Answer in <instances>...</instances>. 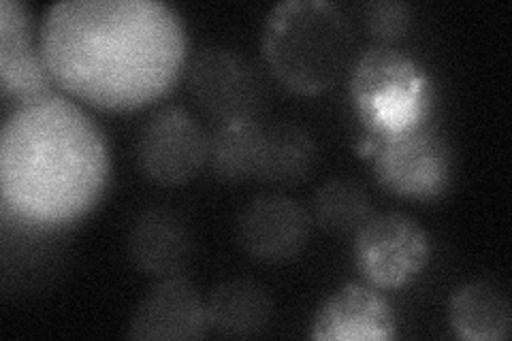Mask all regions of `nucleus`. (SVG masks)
Wrapping results in <instances>:
<instances>
[{
	"label": "nucleus",
	"mask_w": 512,
	"mask_h": 341,
	"mask_svg": "<svg viewBox=\"0 0 512 341\" xmlns=\"http://www.w3.org/2000/svg\"><path fill=\"white\" fill-rule=\"evenodd\" d=\"M312 233L310 211L284 194H261L237 218V241L261 263H286L308 246Z\"/></svg>",
	"instance_id": "nucleus-7"
},
{
	"label": "nucleus",
	"mask_w": 512,
	"mask_h": 341,
	"mask_svg": "<svg viewBox=\"0 0 512 341\" xmlns=\"http://www.w3.org/2000/svg\"><path fill=\"white\" fill-rule=\"evenodd\" d=\"M318 150L314 139L295 124H274L265 128V145L259 177L274 186H299L314 173Z\"/></svg>",
	"instance_id": "nucleus-16"
},
{
	"label": "nucleus",
	"mask_w": 512,
	"mask_h": 341,
	"mask_svg": "<svg viewBox=\"0 0 512 341\" xmlns=\"http://www.w3.org/2000/svg\"><path fill=\"white\" fill-rule=\"evenodd\" d=\"M207 329L222 337L248 339L261 335L274 316L267 288L254 280L237 278L218 284L205 301Z\"/></svg>",
	"instance_id": "nucleus-14"
},
{
	"label": "nucleus",
	"mask_w": 512,
	"mask_h": 341,
	"mask_svg": "<svg viewBox=\"0 0 512 341\" xmlns=\"http://www.w3.org/2000/svg\"><path fill=\"white\" fill-rule=\"evenodd\" d=\"M207 331L205 303L182 273L160 278L128 324V337L139 341H192L205 337Z\"/></svg>",
	"instance_id": "nucleus-8"
},
{
	"label": "nucleus",
	"mask_w": 512,
	"mask_h": 341,
	"mask_svg": "<svg viewBox=\"0 0 512 341\" xmlns=\"http://www.w3.org/2000/svg\"><path fill=\"white\" fill-rule=\"evenodd\" d=\"M126 250L141 273L160 280L182 273L192 252V239L178 214L169 209H146L128 229Z\"/></svg>",
	"instance_id": "nucleus-12"
},
{
	"label": "nucleus",
	"mask_w": 512,
	"mask_h": 341,
	"mask_svg": "<svg viewBox=\"0 0 512 341\" xmlns=\"http://www.w3.org/2000/svg\"><path fill=\"white\" fill-rule=\"evenodd\" d=\"M414 86L410 60L391 50H372L361 60L355 77L357 103L393 133L410 128L416 113Z\"/></svg>",
	"instance_id": "nucleus-10"
},
{
	"label": "nucleus",
	"mask_w": 512,
	"mask_h": 341,
	"mask_svg": "<svg viewBox=\"0 0 512 341\" xmlns=\"http://www.w3.org/2000/svg\"><path fill=\"white\" fill-rule=\"evenodd\" d=\"M54 79L41 50L32 47L30 13L20 0L0 3V90L5 99L28 105L52 96Z\"/></svg>",
	"instance_id": "nucleus-9"
},
{
	"label": "nucleus",
	"mask_w": 512,
	"mask_h": 341,
	"mask_svg": "<svg viewBox=\"0 0 512 341\" xmlns=\"http://www.w3.org/2000/svg\"><path fill=\"white\" fill-rule=\"evenodd\" d=\"M109 180L103 133L58 94L15 107L0 137L5 214L35 226H64L99 203Z\"/></svg>",
	"instance_id": "nucleus-2"
},
{
	"label": "nucleus",
	"mask_w": 512,
	"mask_h": 341,
	"mask_svg": "<svg viewBox=\"0 0 512 341\" xmlns=\"http://www.w3.org/2000/svg\"><path fill=\"white\" fill-rule=\"evenodd\" d=\"M365 22L374 37L397 39L410 28L412 7L399 0H374L365 7Z\"/></svg>",
	"instance_id": "nucleus-19"
},
{
	"label": "nucleus",
	"mask_w": 512,
	"mask_h": 341,
	"mask_svg": "<svg viewBox=\"0 0 512 341\" xmlns=\"http://www.w3.org/2000/svg\"><path fill=\"white\" fill-rule=\"evenodd\" d=\"M188 90L199 107L222 122L254 118L261 81L250 64L227 47H203L188 62Z\"/></svg>",
	"instance_id": "nucleus-6"
},
{
	"label": "nucleus",
	"mask_w": 512,
	"mask_h": 341,
	"mask_svg": "<svg viewBox=\"0 0 512 341\" xmlns=\"http://www.w3.org/2000/svg\"><path fill=\"white\" fill-rule=\"evenodd\" d=\"M355 54V28L329 0H286L271 9L263 56L282 86L299 94L333 88Z\"/></svg>",
	"instance_id": "nucleus-3"
},
{
	"label": "nucleus",
	"mask_w": 512,
	"mask_h": 341,
	"mask_svg": "<svg viewBox=\"0 0 512 341\" xmlns=\"http://www.w3.org/2000/svg\"><path fill=\"white\" fill-rule=\"evenodd\" d=\"M451 327L466 341H504L510 337V301L491 282H470L451 299Z\"/></svg>",
	"instance_id": "nucleus-15"
},
{
	"label": "nucleus",
	"mask_w": 512,
	"mask_h": 341,
	"mask_svg": "<svg viewBox=\"0 0 512 341\" xmlns=\"http://www.w3.org/2000/svg\"><path fill=\"white\" fill-rule=\"evenodd\" d=\"M210 141L201 124L184 107L158 109L146 122L137 145L141 173L160 186H182L207 162Z\"/></svg>",
	"instance_id": "nucleus-5"
},
{
	"label": "nucleus",
	"mask_w": 512,
	"mask_h": 341,
	"mask_svg": "<svg viewBox=\"0 0 512 341\" xmlns=\"http://www.w3.org/2000/svg\"><path fill=\"white\" fill-rule=\"evenodd\" d=\"M265 145V126L254 118L222 122L210 139L207 160L224 182H246L259 177Z\"/></svg>",
	"instance_id": "nucleus-17"
},
{
	"label": "nucleus",
	"mask_w": 512,
	"mask_h": 341,
	"mask_svg": "<svg viewBox=\"0 0 512 341\" xmlns=\"http://www.w3.org/2000/svg\"><path fill=\"white\" fill-rule=\"evenodd\" d=\"M355 235L357 267L372 286L402 288L429 261L427 233L399 211L372 216Z\"/></svg>",
	"instance_id": "nucleus-4"
},
{
	"label": "nucleus",
	"mask_w": 512,
	"mask_h": 341,
	"mask_svg": "<svg viewBox=\"0 0 512 341\" xmlns=\"http://www.w3.org/2000/svg\"><path fill=\"white\" fill-rule=\"evenodd\" d=\"M41 56L77 99L131 111L175 86L186 35L178 13L156 0H67L43 15Z\"/></svg>",
	"instance_id": "nucleus-1"
},
{
	"label": "nucleus",
	"mask_w": 512,
	"mask_h": 341,
	"mask_svg": "<svg viewBox=\"0 0 512 341\" xmlns=\"http://www.w3.org/2000/svg\"><path fill=\"white\" fill-rule=\"evenodd\" d=\"M310 216L331 235H350L372 218V203L361 184L329 180L314 192Z\"/></svg>",
	"instance_id": "nucleus-18"
},
{
	"label": "nucleus",
	"mask_w": 512,
	"mask_h": 341,
	"mask_svg": "<svg viewBox=\"0 0 512 341\" xmlns=\"http://www.w3.org/2000/svg\"><path fill=\"white\" fill-rule=\"evenodd\" d=\"M380 177L389 190L402 197H434L446 186L448 156L442 143L425 133L406 131L384 148L380 162Z\"/></svg>",
	"instance_id": "nucleus-11"
},
{
	"label": "nucleus",
	"mask_w": 512,
	"mask_h": 341,
	"mask_svg": "<svg viewBox=\"0 0 512 341\" xmlns=\"http://www.w3.org/2000/svg\"><path fill=\"white\" fill-rule=\"evenodd\" d=\"M314 339H391L395 318L372 288L346 284L331 295L314 318Z\"/></svg>",
	"instance_id": "nucleus-13"
}]
</instances>
